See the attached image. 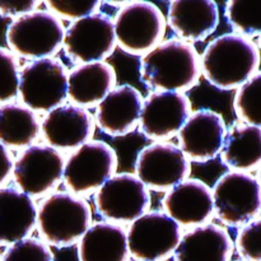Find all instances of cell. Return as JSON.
<instances>
[{"mask_svg": "<svg viewBox=\"0 0 261 261\" xmlns=\"http://www.w3.org/2000/svg\"><path fill=\"white\" fill-rule=\"evenodd\" d=\"M139 71L148 88L184 93L199 83L200 58L190 42L168 38L142 56Z\"/></svg>", "mask_w": 261, "mask_h": 261, "instance_id": "obj_1", "label": "cell"}, {"mask_svg": "<svg viewBox=\"0 0 261 261\" xmlns=\"http://www.w3.org/2000/svg\"><path fill=\"white\" fill-rule=\"evenodd\" d=\"M259 64V47L251 38L226 33L206 46L200 59V70L212 86L231 91L255 75Z\"/></svg>", "mask_w": 261, "mask_h": 261, "instance_id": "obj_2", "label": "cell"}, {"mask_svg": "<svg viewBox=\"0 0 261 261\" xmlns=\"http://www.w3.org/2000/svg\"><path fill=\"white\" fill-rule=\"evenodd\" d=\"M92 223V209L81 196L58 191L42 200L36 224L45 244L69 247L79 242Z\"/></svg>", "mask_w": 261, "mask_h": 261, "instance_id": "obj_3", "label": "cell"}, {"mask_svg": "<svg viewBox=\"0 0 261 261\" xmlns=\"http://www.w3.org/2000/svg\"><path fill=\"white\" fill-rule=\"evenodd\" d=\"M63 20L48 10H35L12 20L7 42L14 55L24 59H50L63 47Z\"/></svg>", "mask_w": 261, "mask_h": 261, "instance_id": "obj_4", "label": "cell"}, {"mask_svg": "<svg viewBox=\"0 0 261 261\" xmlns=\"http://www.w3.org/2000/svg\"><path fill=\"white\" fill-rule=\"evenodd\" d=\"M116 45L130 55H144L162 41L166 18L149 2H129L119 8L114 19Z\"/></svg>", "mask_w": 261, "mask_h": 261, "instance_id": "obj_5", "label": "cell"}, {"mask_svg": "<svg viewBox=\"0 0 261 261\" xmlns=\"http://www.w3.org/2000/svg\"><path fill=\"white\" fill-rule=\"evenodd\" d=\"M214 214L229 227H242L259 218L260 182L249 172L229 171L212 189Z\"/></svg>", "mask_w": 261, "mask_h": 261, "instance_id": "obj_6", "label": "cell"}, {"mask_svg": "<svg viewBox=\"0 0 261 261\" xmlns=\"http://www.w3.org/2000/svg\"><path fill=\"white\" fill-rule=\"evenodd\" d=\"M68 70L55 58L33 60L19 73L18 96L32 111L50 112L66 99Z\"/></svg>", "mask_w": 261, "mask_h": 261, "instance_id": "obj_7", "label": "cell"}, {"mask_svg": "<svg viewBox=\"0 0 261 261\" xmlns=\"http://www.w3.org/2000/svg\"><path fill=\"white\" fill-rule=\"evenodd\" d=\"M116 170L117 154L114 148L102 140H89L68 158L63 180L69 193L86 195L98 190Z\"/></svg>", "mask_w": 261, "mask_h": 261, "instance_id": "obj_8", "label": "cell"}, {"mask_svg": "<svg viewBox=\"0 0 261 261\" xmlns=\"http://www.w3.org/2000/svg\"><path fill=\"white\" fill-rule=\"evenodd\" d=\"M182 229L162 211H149L126 231L129 255L137 261H165L172 256Z\"/></svg>", "mask_w": 261, "mask_h": 261, "instance_id": "obj_9", "label": "cell"}, {"mask_svg": "<svg viewBox=\"0 0 261 261\" xmlns=\"http://www.w3.org/2000/svg\"><path fill=\"white\" fill-rule=\"evenodd\" d=\"M94 205L106 222L133 223L148 212L150 194L133 173H115L97 190Z\"/></svg>", "mask_w": 261, "mask_h": 261, "instance_id": "obj_10", "label": "cell"}, {"mask_svg": "<svg viewBox=\"0 0 261 261\" xmlns=\"http://www.w3.org/2000/svg\"><path fill=\"white\" fill-rule=\"evenodd\" d=\"M114 20L105 13L73 20L64 33L63 47L73 63L103 61L116 48Z\"/></svg>", "mask_w": 261, "mask_h": 261, "instance_id": "obj_11", "label": "cell"}, {"mask_svg": "<svg viewBox=\"0 0 261 261\" xmlns=\"http://www.w3.org/2000/svg\"><path fill=\"white\" fill-rule=\"evenodd\" d=\"M63 154L43 144L25 148L13 166V178L18 190L30 198H41L50 193L63 180Z\"/></svg>", "mask_w": 261, "mask_h": 261, "instance_id": "obj_12", "label": "cell"}, {"mask_svg": "<svg viewBox=\"0 0 261 261\" xmlns=\"http://www.w3.org/2000/svg\"><path fill=\"white\" fill-rule=\"evenodd\" d=\"M191 163L177 145L155 142L143 148L135 161V176L148 190L168 191L185 181Z\"/></svg>", "mask_w": 261, "mask_h": 261, "instance_id": "obj_13", "label": "cell"}, {"mask_svg": "<svg viewBox=\"0 0 261 261\" xmlns=\"http://www.w3.org/2000/svg\"><path fill=\"white\" fill-rule=\"evenodd\" d=\"M190 112L191 102L185 93L154 91L143 99L138 125L145 138L162 142L178 134Z\"/></svg>", "mask_w": 261, "mask_h": 261, "instance_id": "obj_14", "label": "cell"}, {"mask_svg": "<svg viewBox=\"0 0 261 261\" xmlns=\"http://www.w3.org/2000/svg\"><path fill=\"white\" fill-rule=\"evenodd\" d=\"M227 126L223 116L211 109L190 114L178 132L180 149L189 161L208 162L221 153Z\"/></svg>", "mask_w": 261, "mask_h": 261, "instance_id": "obj_15", "label": "cell"}, {"mask_svg": "<svg viewBox=\"0 0 261 261\" xmlns=\"http://www.w3.org/2000/svg\"><path fill=\"white\" fill-rule=\"evenodd\" d=\"M94 129L93 116L86 109L69 103L47 112L41 121L40 133L54 149H76L92 140Z\"/></svg>", "mask_w": 261, "mask_h": 261, "instance_id": "obj_16", "label": "cell"}, {"mask_svg": "<svg viewBox=\"0 0 261 261\" xmlns=\"http://www.w3.org/2000/svg\"><path fill=\"white\" fill-rule=\"evenodd\" d=\"M162 208L180 227L203 226L214 214L212 189L198 178H186L166 193Z\"/></svg>", "mask_w": 261, "mask_h": 261, "instance_id": "obj_17", "label": "cell"}, {"mask_svg": "<svg viewBox=\"0 0 261 261\" xmlns=\"http://www.w3.org/2000/svg\"><path fill=\"white\" fill-rule=\"evenodd\" d=\"M143 99L135 87L129 84L115 87L97 105L94 124L110 137H124L134 132L139 124Z\"/></svg>", "mask_w": 261, "mask_h": 261, "instance_id": "obj_18", "label": "cell"}, {"mask_svg": "<svg viewBox=\"0 0 261 261\" xmlns=\"http://www.w3.org/2000/svg\"><path fill=\"white\" fill-rule=\"evenodd\" d=\"M218 22V5L213 0H173L168 5V25L186 42L205 40Z\"/></svg>", "mask_w": 261, "mask_h": 261, "instance_id": "obj_19", "label": "cell"}, {"mask_svg": "<svg viewBox=\"0 0 261 261\" xmlns=\"http://www.w3.org/2000/svg\"><path fill=\"white\" fill-rule=\"evenodd\" d=\"M234 244L228 231L214 223L194 227L181 236L175 261H229Z\"/></svg>", "mask_w": 261, "mask_h": 261, "instance_id": "obj_20", "label": "cell"}, {"mask_svg": "<svg viewBox=\"0 0 261 261\" xmlns=\"http://www.w3.org/2000/svg\"><path fill=\"white\" fill-rule=\"evenodd\" d=\"M116 71L106 61L79 64L68 74L66 97L75 106L94 107L116 87Z\"/></svg>", "mask_w": 261, "mask_h": 261, "instance_id": "obj_21", "label": "cell"}, {"mask_svg": "<svg viewBox=\"0 0 261 261\" xmlns=\"http://www.w3.org/2000/svg\"><path fill=\"white\" fill-rule=\"evenodd\" d=\"M36 217L32 198L15 188L0 189V245L27 239L36 227Z\"/></svg>", "mask_w": 261, "mask_h": 261, "instance_id": "obj_22", "label": "cell"}, {"mask_svg": "<svg viewBox=\"0 0 261 261\" xmlns=\"http://www.w3.org/2000/svg\"><path fill=\"white\" fill-rule=\"evenodd\" d=\"M79 261H129L126 229L112 222L91 224L78 244Z\"/></svg>", "mask_w": 261, "mask_h": 261, "instance_id": "obj_23", "label": "cell"}, {"mask_svg": "<svg viewBox=\"0 0 261 261\" xmlns=\"http://www.w3.org/2000/svg\"><path fill=\"white\" fill-rule=\"evenodd\" d=\"M221 160L231 171L257 170L261 160V127L234 122L224 137Z\"/></svg>", "mask_w": 261, "mask_h": 261, "instance_id": "obj_24", "label": "cell"}, {"mask_svg": "<svg viewBox=\"0 0 261 261\" xmlns=\"http://www.w3.org/2000/svg\"><path fill=\"white\" fill-rule=\"evenodd\" d=\"M41 121L23 103L8 102L0 106V143L7 148L28 147L40 134Z\"/></svg>", "mask_w": 261, "mask_h": 261, "instance_id": "obj_25", "label": "cell"}, {"mask_svg": "<svg viewBox=\"0 0 261 261\" xmlns=\"http://www.w3.org/2000/svg\"><path fill=\"white\" fill-rule=\"evenodd\" d=\"M228 24L236 31L234 33L252 38L260 35L261 4L251 0H231L224 9Z\"/></svg>", "mask_w": 261, "mask_h": 261, "instance_id": "obj_26", "label": "cell"}, {"mask_svg": "<svg viewBox=\"0 0 261 261\" xmlns=\"http://www.w3.org/2000/svg\"><path fill=\"white\" fill-rule=\"evenodd\" d=\"M261 74L257 71L249 81L237 88L233 110L240 122L251 126L261 125Z\"/></svg>", "mask_w": 261, "mask_h": 261, "instance_id": "obj_27", "label": "cell"}, {"mask_svg": "<svg viewBox=\"0 0 261 261\" xmlns=\"http://www.w3.org/2000/svg\"><path fill=\"white\" fill-rule=\"evenodd\" d=\"M19 63L14 54L0 47V103L9 102L18 96Z\"/></svg>", "mask_w": 261, "mask_h": 261, "instance_id": "obj_28", "label": "cell"}, {"mask_svg": "<svg viewBox=\"0 0 261 261\" xmlns=\"http://www.w3.org/2000/svg\"><path fill=\"white\" fill-rule=\"evenodd\" d=\"M2 261H54L47 244L37 239H24L12 244L4 251Z\"/></svg>", "mask_w": 261, "mask_h": 261, "instance_id": "obj_29", "label": "cell"}, {"mask_svg": "<svg viewBox=\"0 0 261 261\" xmlns=\"http://www.w3.org/2000/svg\"><path fill=\"white\" fill-rule=\"evenodd\" d=\"M45 5L56 17L78 20L98 13L101 3L97 0H46Z\"/></svg>", "mask_w": 261, "mask_h": 261, "instance_id": "obj_30", "label": "cell"}, {"mask_svg": "<svg viewBox=\"0 0 261 261\" xmlns=\"http://www.w3.org/2000/svg\"><path fill=\"white\" fill-rule=\"evenodd\" d=\"M260 218L249 222L241 227L236 237V249L242 261H260Z\"/></svg>", "mask_w": 261, "mask_h": 261, "instance_id": "obj_31", "label": "cell"}, {"mask_svg": "<svg viewBox=\"0 0 261 261\" xmlns=\"http://www.w3.org/2000/svg\"><path fill=\"white\" fill-rule=\"evenodd\" d=\"M41 4L38 0H0V17L18 18L35 12Z\"/></svg>", "mask_w": 261, "mask_h": 261, "instance_id": "obj_32", "label": "cell"}, {"mask_svg": "<svg viewBox=\"0 0 261 261\" xmlns=\"http://www.w3.org/2000/svg\"><path fill=\"white\" fill-rule=\"evenodd\" d=\"M13 166H14V160L12 153L0 143V185L9 180L13 172Z\"/></svg>", "mask_w": 261, "mask_h": 261, "instance_id": "obj_33", "label": "cell"}, {"mask_svg": "<svg viewBox=\"0 0 261 261\" xmlns=\"http://www.w3.org/2000/svg\"><path fill=\"white\" fill-rule=\"evenodd\" d=\"M0 261H2V260H0Z\"/></svg>", "mask_w": 261, "mask_h": 261, "instance_id": "obj_34", "label": "cell"}, {"mask_svg": "<svg viewBox=\"0 0 261 261\" xmlns=\"http://www.w3.org/2000/svg\"><path fill=\"white\" fill-rule=\"evenodd\" d=\"M241 261H242V260H241Z\"/></svg>", "mask_w": 261, "mask_h": 261, "instance_id": "obj_35", "label": "cell"}]
</instances>
